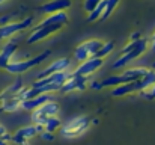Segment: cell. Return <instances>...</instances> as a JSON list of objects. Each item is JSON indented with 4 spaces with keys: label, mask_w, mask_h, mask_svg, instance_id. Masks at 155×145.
Listing matches in <instances>:
<instances>
[{
    "label": "cell",
    "mask_w": 155,
    "mask_h": 145,
    "mask_svg": "<svg viewBox=\"0 0 155 145\" xmlns=\"http://www.w3.org/2000/svg\"><path fill=\"white\" fill-rule=\"evenodd\" d=\"M155 83V71L149 70L142 79L131 82V83H125L120 86H116L113 89V97H122L127 94H133V92H143L145 89H148L149 86H152Z\"/></svg>",
    "instance_id": "obj_1"
},
{
    "label": "cell",
    "mask_w": 155,
    "mask_h": 145,
    "mask_svg": "<svg viewBox=\"0 0 155 145\" xmlns=\"http://www.w3.org/2000/svg\"><path fill=\"white\" fill-rule=\"evenodd\" d=\"M149 70L148 68H130L127 71H124L122 74H117V76H110L107 79H104L101 82V86H120V85H125V83H131V82H136L139 79H142Z\"/></svg>",
    "instance_id": "obj_2"
},
{
    "label": "cell",
    "mask_w": 155,
    "mask_h": 145,
    "mask_svg": "<svg viewBox=\"0 0 155 145\" xmlns=\"http://www.w3.org/2000/svg\"><path fill=\"white\" fill-rule=\"evenodd\" d=\"M91 126V118L89 116H77L66 123L65 126L60 127V133L63 138H77L81 133H84Z\"/></svg>",
    "instance_id": "obj_3"
},
{
    "label": "cell",
    "mask_w": 155,
    "mask_h": 145,
    "mask_svg": "<svg viewBox=\"0 0 155 145\" xmlns=\"http://www.w3.org/2000/svg\"><path fill=\"white\" fill-rule=\"evenodd\" d=\"M48 56H50V51H44V53H41V54H38L32 59H27V60H11L6 65L5 70L9 71V73H14V74H23V73L29 71L30 68L39 65L41 62H44Z\"/></svg>",
    "instance_id": "obj_4"
},
{
    "label": "cell",
    "mask_w": 155,
    "mask_h": 145,
    "mask_svg": "<svg viewBox=\"0 0 155 145\" xmlns=\"http://www.w3.org/2000/svg\"><path fill=\"white\" fill-rule=\"evenodd\" d=\"M104 46V43L101 40H89V41H84V43H81L78 47L75 48V53H74V56H75V59L78 60V62H84V60H87L89 57H94L98 51H100V48Z\"/></svg>",
    "instance_id": "obj_5"
},
{
    "label": "cell",
    "mask_w": 155,
    "mask_h": 145,
    "mask_svg": "<svg viewBox=\"0 0 155 145\" xmlns=\"http://www.w3.org/2000/svg\"><path fill=\"white\" fill-rule=\"evenodd\" d=\"M59 113V104L53 100H48L47 103H44L39 109L33 110V121L36 126L39 127H44V124L47 123L48 118L56 116Z\"/></svg>",
    "instance_id": "obj_6"
},
{
    "label": "cell",
    "mask_w": 155,
    "mask_h": 145,
    "mask_svg": "<svg viewBox=\"0 0 155 145\" xmlns=\"http://www.w3.org/2000/svg\"><path fill=\"white\" fill-rule=\"evenodd\" d=\"M148 50V40L146 38H140V43H139V46L134 48V50H131V51H128V53H125V54H122L116 62H113V65H111V68L113 70H119V68H122V67H125L128 62H131V60H134V59H137L140 54H143L145 51Z\"/></svg>",
    "instance_id": "obj_7"
},
{
    "label": "cell",
    "mask_w": 155,
    "mask_h": 145,
    "mask_svg": "<svg viewBox=\"0 0 155 145\" xmlns=\"http://www.w3.org/2000/svg\"><path fill=\"white\" fill-rule=\"evenodd\" d=\"M104 64V59H100V57H89L87 60H84V62H81L75 70H74V73L72 74H75V76H80V77H89L91 74H94L95 71H98L101 67H103Z\"/></svg>",
    "instance_id": "obj_8"
},
{
    "label": "cell",
    "mask_w": 155,
    "mask_h": 145,
    "mask_svg": "<svg viewBox=\"0 0 155 145\" xmlns=\"http://www.w3.org/2000/svg\"><path fill=\"white\" fill-rule=\"evenodd\" d=\"M29 26H32V18L27 17L21 21H17V23H6L3 26H0V41L5 40V38H9L24 29H27Z\"/></svg>",
    "instance_id": "obj_9"
},
{
    "label": "cell",
    "mask_w": 155,
    "mask_h": 145,
    "mask_svg": "<svg viewBox=\"0 0 155 145\" xmlns=\"http://www.w3.org/2000/svg\"><path fill=\"white\" fill-rule=\"evenodd\" d=\"M42 132V127L39 126H27V127H23L20 130H17V133L11 138L15 144H20V145H24L27 144L29 139H32L33 136H36V133Z\"/></svg>",
    "instance_id": "obj_10"
},
{
    "label": "cell",
    "mask_w": 155,
    "mask_h": 145,
    "mask_svg": "<svg viewBox=\"0 0 155 145\" xmlns=\"http://www.w3.org/2000/svg\"><path fill=\"white\" fill-rule=\"evenodd\" d=\"M62 29V26H45V27H33V32L30 33V36L27 38L29 44H35L39 43L42 40H45L47 36H50L51 33H56Z\"/></svg>",
    "instance_id": "obj_11"
},
{
    "label": "cell",
    "mask_w": 155,
    "mask_h": 145,
    "mask_svg": "<svg viewBox=\"0 0 155 145\" xmlns=\"http://www.w3.org/2000/svg\"><path fill=\"white\" fill-rule=\"evenodd\" d=\"M86 83H87V79L86 77H80V76H75L71 73V76L68 77V80L62 85L60 91L62 92H72V91H83L86 88Z\"/></svg>",
    "instance_id": "obj_12"
},
{
    "label": "cell",
    "mask_w": 155,
    "mask_h": 145,
    "mask_svg": "<svg viewBox=\"0 0 155 145\" xmlns=\"http://www.w3.org/2000/svg\"><path fill=\"white\" fill-rule=\"evenodd\" d=\"M71 5H72L71 0H51V2L39 6V11H42L45 14H56V12H63V11L69 9Z\"/></svg>",
    "instance_id": "obj_13"
},
{
    "label": "cell",
    "mask_w": 155,
    "mask_h": 145,
    "mask_svg": "<svg viewBox=\"0 0 155 145\" xmlns=\"http://www.w3.org/2000/svg\"><path fill=\"white\" fill-rule=\"evenodd\" d=\"M68 67H69V59L68 57H62V59H57V60H53L51 64L39 74V77H38V80L39 79H44V77H47V76H51L54 73H60V71H65V70H68Z\"/></svg>",
    "instance_id": "obj_14"
},
{
    "label": "cell",
    "mask_w": 155,
    "mask_h": 145,
    "mask_svg": "<svg viewBox=\"0 0 155 145\" xmlns=\"http://www.w3.org/2000/svg\"><path fill=\"white\" fill-rule=\"evenodd\" d=\"M68 23V15L65 12H56V14H48L47 18H44L39 24L35 27H45V26H65Z\"/></svg>",
    "instance_id": "obj_15"
},
{
    "label": "cell",
    "mask_w": 155,
    "mask_h": 145,
    "mask_svg": "<svg viewBox=\"0 0 155 145\" xmlns=\"http://www.w3.org/2000/svg\"><path fill=\"white\" fill-rule=\"evenodd\" d=\"M48 100H51V97L48 95V94H41V95L35 97V98H30V100H24V101L21 103V109L33 112V110L39 109V107H41V106H42L44 103H47Z\"/></svg>",
    "instance_id": "obj_16"
},
{
    "label": "cell",
    "mask_w": 155,
    "mask_h": 145,
    "mask_svg": "<svg viewBox=\"0 0 155 145\" xmlns=\"http://www.w3.org/2000/svg\"><path fill=\"white\" fill-rule=\"evenodd\" d=\"M15 51H17V43H14V41L3 46V48L0 50V68H3V70L6 68V65L12 60V56Z\"/></svg>",
    "instance_id": "obj_17"
},
{
    "label": "cell",
    "mask_w": 155,
    "mask_h": 145,
    "mask_svg": "<svg viewBox=\"0 0 155 145\" xmlns=\"http://www.w3.org/2000/svg\"><path fill=\"white\" fill-rule=\"evenodd\" d=\"M21 100L18 97H11V98H6V100H2V106H0V110L2 112H15L18 109H21Z\"/></svg>",
    "instance_id": "obj_18"
},
{
    "label": "cell",
    "mask_w": 155,
    "mask_h": 145,
    "mask_svg": "<svg viewBox=\"0 0 155 145\" xmlns=\"http://www.w3.org/2000/svg\"><path fill=\"white\" fill-rule=\"evenodd\" d=\"M62 127V123H60V119L57 118V116H51V118H48L47 119V123L44 124V127H42V130L44 132H47V133H54L57 129H60Z\"/></svg>",
    "instance_id": "obj_19"
},
{
    "label": "cell",
    "mask_w": 155,
    "mask_h": 145,
    "mask_svg": "<svg viewBox=\"0 0 155 145\" xmlns=\"http://www.w3.org/2000/svg\"><path fill=\"white\" fill-rule=\"evenodd\" d=\"M104 9H105V0H101L100 5H98V6L89 14L87 21H97V20H101V17H103V14H104Z\"/></svg>",
    "instance_id": "obj_20"
},
{
    "label": "cell",
    "mask_w": 155,
    "mask_h": 145,
    "mask_svg": "<svg viewBox=\"0 0 155 145\" xmlns=\"http://www.w3.org/2000/svg\"><path fill=\"white\" fill-rule=\"evenodd\" d=\"M114 48V43L113 41H108V43H104V46L100 48V51L95 54V57H100V59H104L105 56H108Z\"/></svg>",
    "instance_id": "obj_21"
},
{
    "label": "cell",
    "mask_w": 155,
    "mask_h": 145,
    "mask_svg": "<svg viewBox=\"0 0 155 145\" xmlns=\"http://www.w3.org/2000/svg\"><path fill=\"white\" fill-rule=\"evenodd\" d=\"M117 3H119V0H105V9H104V14H103V17H101V20H105V18H108L111 15V12L114 11V8L117 6Z\"/></svg>",
    "instance_id": "obj_22"
},
{
    "label": "cell",
    "mask_w": 155,
    "mask_h": 145,
    "mask_svg": "<svg viewBox=\"0 0 155 145\" xmlns=\"http://www.w3.org/2000/svg\"><path fill=\"white\" fill-rule=\"evenodd\" d=\"M100 2H101V0H84L83 8H84V11H86V12H89V14H91V12H92V11L100 5Z\"/></svg>",
    "instance_id": "obj_23"
},
{
    "label": "cell",
    "mask_w": 155,
    "mask_h": 145,
    "mask_svg": "<svg viewBox=\"0 0 155 145\" xmlns=\"http://www.w3.org/2000/svg\"><path fill=\"white\" fill-rule=\"evenodd\" d=\"M143 95L146 97V98H149V100L155 98V83L152 85V86H149L148 89H145V91H143Z\"/></svg>",
    "instance_id": "obj_24"
},
{
    "label": "cell",
    "mask_w": 155,
    "mask_h": 145,
    "mask_svg": "<svg viewBox=\"0 0 155 145\" xmlns=\"http://www.w3.org/2000/svg\"><path fill=\"white\" fill-rule=\"evenodd\" d=\"M0 139H2V141H5V142L11 139V136L8 135V132H6V129H5V127H3L2 124H0Z\"/></svg>",
    "instance_id": "obj_25"
},
{
    "label": "cell",
    "mask_w": 155,
    "mask_h": 145,
    "mask_svg": "<svg viewBox=\"0 0 155 145\" xmlns=\"http://www.w3.org/2000/svg\"><path fill=\"white\" fill-rule=\"evenodd\" d=\"M152 51L155 53V32H154V35H152Z\"/></svg>",
    "instance_id": "obj_26"
},
{
    "label": "cell",
    "mask_w": 155,
    "mask_h": 145,
    "mask_svg": "<svg viewBox=\"0 0 155 145\" xmlns=\"http://www.w3.org/2000/svg\"><path fill=\"white\" fill-rule=\"evenodd\" d=\"M0 145H8V144H6L5 141H2V139H0Z\"/></svg>",
    "instance_id": "obj_27"
},
{
    "label": "cell",
    "mask_w": 155,
    "mask_h": 145,
    "mask_svg": "<svg viewBox=\"0 0 155 145\" xmlns=\"http://www.w3.org/2000/svg\"><path fill=\"white\" fill-rule=\"evenodd\" d=\"M3 2H6V0H0V3H3Z\"/></svg>",
    "instance_id": "obj_28"
}]
</instances>
